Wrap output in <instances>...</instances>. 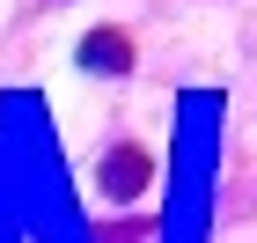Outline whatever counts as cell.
<instances>
[{
	"instance_id": "1",
	"label": "cell",
	"mask_w": 257,
	"mask_h": 243,
	"mask_svg": "<svg viewBox=\"0 0 257 243\" xmlns=\"http://www.w3.org/2000/svg\"><path fill=\"white\" fill-rule=\"evenodd\" d=\"M96 192L110 206L147 199V192H155V147H147V140H110L103 162H96Z\"/></svg>"
},
{
	"instance_id": "2",
	"label": "cell",
	"mask_w": 257,
	"mask_h": 243,
	"mask_svg": "<svg viewBox=\"0 0 257 243\" xmlns=\"http://www.w3.org/2000/svg\"><path fill=\"white\" fill-rule=\"evenodd\" d=\"M133 30L125 22H96V30H81V44H74V66L81 74H133Z\"/></svg>"
}]
</instances>
